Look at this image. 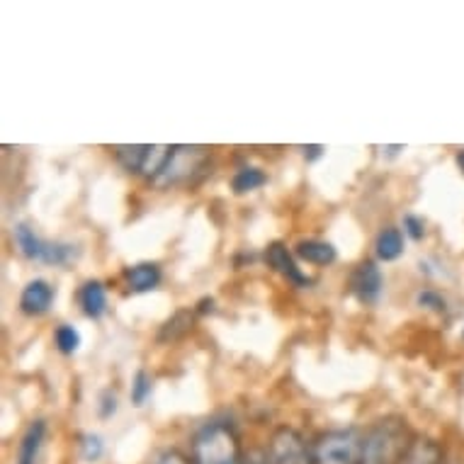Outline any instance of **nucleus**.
Instances as JSON below:
<instances>
[{
    "mask_svg": "<svg viewBox=\"0 0 464 464\" xmlns=\"http://www.w3.org/2000/svg\"><path fill=\"white\" fill-rule=\"evenodd\" d=\"M195 464H246L244 448L231 423L212 420L198 430L192 440Z\"/></svg>",
    "mask_w": 464,
    "mask_h": 464,
    "instance_id": "1",
    "label": "nucleus"
},
{
    "mask_svg": "<svg viewBox=\"0 0 464 464\" xmlns=\"http://www.w3.org/2000/svg\"><path fill=\"white\" fill-rule=\"evenodd\" d=\"M411 435L406 420L384 419L365 435V457L362 464H401L409 448Z\"/></svg>",
    "mask_w": 464,
    "mask_h": 464,
    "instance_id": "2",
    "label": "nucleus"
},
{
    "mask_svg": "<svg viewBox=\"0 0 464 464\" xmlns=\"http://www.w3.org/2000/svg\"><path fill=\"white\" fill-rule=\"evenodd\" d=\"M314 464H362L365 457V435L358 428L326 430L312 442Z\"/></svg>",
    "mask_w": 464,
    "mask_h": 464,
    "instance_id": "3",
    "label": "nucleus"
},
{
    "mask_svg": "<svg viewBox=\"0 0 464 464\" xmlns=\"http://www.w3.org/2000/svg\"><path fill=\"white\" fill-rule=\"evenodd\" d=\"M207 156L209 153H207L205 146H173V153H170L163 173L153 183L159 185V188H168V185H178L190 180L199 168L205 166Z\"/></svg>",
    "mask_w": 464,
    "mask_h": 464,
    "instance_id": "4",
    "label": "nucleus"
},
{
    "mask_svg": "<svg viewBox=\"0 0 464 464\" xmlns=\"http://www.w3.org/2000/svg\"><path fill=\"white\" fill-rule=\"evenodd\" d=\"M267 452V462L270 464H314L312 450L306 448L302 435L292 428H280L270 440Z\"/></svg>",
    "mask_w": 464,
    "mask_h": 464,
    "instance_id": "5",
    "label": "nucleus"
},
{
    "mask_svg": "<svg viewBox=\"0 0 464 464\" xmlns=\"http://www.w3.org/2000/svg\"><path fill=\"white\" fill-rule=\"evenodd\" d=\"M382 287H384V277H382V270L374 266L372 260L360 263L355 267V273L351 275V292L362 304H374L380 299Z\"/></svg>",
    "mask_w": 464,
    "mask_h": 464,
    "instance_id": "6",
    "label": "nucleus"
},
{
    "mask_svg": "<svg viewBox=\"0 0 464 464\" xmlns=\"http://www.w3.org/2000/svg\"><path fill=\"white\" fill-rule=\"evenodd\" d=\"M266 260L275 273H280L282 277H287L292 285H297V287H309V285H312V277L299 270V266L295 263V258H292V253L287 251V246L280 244V241H275V244L267 246Z\"/></svg>",
    "mask_w": 464,
    "mask_h": 464,
    "instance_id": "7",
    "label": "nucleus"
},
{
    "mask_svg": "<svg viewBox=\"0 0 464 464\" xmlns=\"http://www.w3.org/2000/svg\"><path fill=\"white\" fill-rule=\"evenodd\" d=\"M53 287L46 280L37 277V280L27 282V287L23 289L20 295V309H23L27 316H42V314L49 312V306L53 302Z\"/></svg>",
    "mask_w": 464,
    "mask_h": 464,
    "instance_id": "8",
    "label": "nucleus"
},
{
    "mask_svg": "<svg viewBox=\"0 0 464 464\" xmlns=\"http://www.w3.org/2000/svg\"><path fill=\"white\" fill-rule=\"evenodd\" d=\"M46 438V423L42 419L32 420L27 430H24L23 440H20V448H17V459L15 464H37L39 452H42V445H44Z\"/></svg>",
    "mask_w": 464,
    "mask_h": 464,
    "instance_id": "9",
    "label": "nucleus"
},
{
    "mask_svg": "<svg viewBox=\"0 0 464 464\" xmlns=\"http://www.w3.org/2000/svg\"><path fill=\"white\" fill-rule=\"evenodd\" d=\"M13 241H15L17 251L23 253L24 258L44 263L49 241H44L42 237H37V231H34L30 224H15V228H13Z\"/></svg>",
    "mask_w": 464,
    "mask_h": 464,
    "instance_id": "10",
    "label": "nucleus"
},
{
    "mask_svg": "<svg viewBox=\"0 0 464 464\" xmlns=\"http://www.w3.org/2000/svg\"><path fill=\"white\" fill-rule=\"evenodd\" d=\"M124 277H127L131 292L144 295V292H151L160 285V267L156 263H137V266L127 267Z\"/></svg>",
    "mask_w": 464,
    "mask_h": 464,
    "instance_id": "11",
    "label": "nucleus"
},
{
    "mask_svg": "<svg viewBox=\"0 0 464 464\" xmlns=\"http://www.w3.org/2000/svg\"><path fill=\"white\" fill-rule=\"evenodd\" d=\"M299 258L312 263V266H331L338 258V251L334 248V244L328 241H319V238H306V241H299L297 248H295Z\"/></svg>",
    "mask_w": 464,
    "mask_h": 464,
    "instance_id": "12",
    "label": "nucleus"
},
{
    "mask_svg": "<svg viewBox=\"0 0 464 464\" xmlns=\"http://www.w3.org/2000/svg\"><path fill=\"white\" fill-rule=\"evenodd\" d=\"M81 306H83L85 316L100 319L107 312V289L100 280L85 282L81 287Z\"/></svg>",
    "mask_w": 464,
    "mask_h": 464,
    "instance_id": "13",
    "label": "nucleus"
},
{
    "mask_svg": "<svg viewBox=\"0 0 464 464\" xmlns=\"http://www.w3.org/2000/svg\"><path fill=\"white\" fill-rule=\"evenodd\" d=\"M377 258L384 260V263H392V260L401 258L403 256V237H401V228L396 227H387L382 228L380 237H377Z\"/></svg>",
    "mask_w": 464,
    "mask_h": 464,
    "instance_id": "14",
    "label": "nucleus"
},
{
    "mask_svg": "<svg viewBox=\"0 0 464 464\" xmlns=\"http://www.w3.org/2000/svg\"><path fill=\"white\" fill-rule=\"evenodd\" d=\"M149 149H151V144H134V146H114L112 151L117 163H120L124 170L141 176V168H144L146 163Z\"/></svg>",
    "mask_w": 464,
    "mask_h": 464,
    "instance_id": "15",
    "label": "nucleus"
},
{
    "mask_svg": "<svg viewBox=\"0 0 464 464\" xmlns=\"http://www.w3.org/2000/svg\"><path fill=\"white\" fill-rule=\"evenodd\" d=\"M401 464H442V450L433 440H413Z\"/></svg>",
    "mask_w": 464,
    "mask_h": 464,
    "instance_id": "16",
    "label": "nucleus"
},
{
    "mask_svg": "<svg viewBox=\"0 0 464 464\" xmlns=\"http://www.w3.org/2000/svg\"><path fill=\"white\" fill-rule=\"evenodd\" d=\"M192 319H195V314L188 312V309L173 314V316L163 324V328H160L159 343H173L178 341V338H183V335L192 328Z\"/></svg>",
    "mask_w": 464,
    "mask_h": 464,
    "instance_id": "17",
    "label": "nucleus"
},
{
    "mask_svg": "<svg viewBox=\"0 0 464 464\" xmlns=\"http://www.w3.org/2000/svg\"><path fill=\"white\" fill-rule=\"evenodd\" d=\"M267 183V176L260 170V168L246 166L241 170H237V176L231 178V190L237 195H246V192H253L263 188Z\"/></svg>",
    "mask_w": 464,
    "mask_h": 464,
    "instance_id": "18",
    "label": "nucleus"
},
{
    "mask_svg": "<svg viewBox=\"0 0 464 464\" xmlns=\"http://www.w3.org/2000/svg\"><path fill=\"white\" fill-rule=\"evenodd\" d=\"M53 343H56V348H59L62 355H73L81 348L83 338H81V331L76 326L62 324V326L56 328V334H53Z\"/></svg>",
    "mask_w": 464,
    "mask_h": 464,
    "instance_id": "19",
    "label": "nucleus"
},
{
    "mask_svg": "<svg viewBox=\"0 0 464 464\" xmlns=\"http://www.w3.org/2000/svg\"><path fill=\"white\" fill-rule=\"evenodd\" d=\"M149 396H151V377L144 370H139L134 374V380H131V403L134 406H144Z\"/></svg>",
    "mask_w": 464,
    "mask_h": 464,
    "instance_id": "20",
    "label": "nucleus"
},
{
    "mask_svg": "<svg viewBox=\"0 0 464 464\" xmlns=\"http://www.w3.org/2000/svg\"><path fill=\"white\" fill-rule=\"evenodd\" d=\"M105 452V445H102V438L95 433H85L81 438V455H83L85 462H98L100 457Z\"/></svg>",
    "mask_w": 464,
    "mask_h": 464,
    "instance_id": "21",
    "label": "nucleus"
},
{
    "mask_svg": "<svg viewBox=\"0 0 464 464\" xmlns=\"http://www.w3.org/2000/svg\"><path fill=\"white\" fill-rule=\"evenodd\" d=\"M403 231H406L413 241H420V238L426 237V221L420 219V217H413V214H406V217H403Z\"/></svg>",
    "mask_w": 464,
    "mask_h": 464,
    "instance_id": "22",
    "label": "nucleus"
},
{
    "mask_svg": "<svg viewBox=\"0 0 464 464\" xmlns=\"http://www.w3.org/2000/svg\"><path fill=\"white\" fill-rule=\"evenodd\" d=\"M419 304L420 306H426V309H433V312H445V299L440 297V295H438V292H433V289H423V292H420L419 297Z\"/></svg>",
    "mask_w": 464,
    "mask_h": 464,
    "instance_id": "23",
    "label": "nucleus"
},
{
    "mask_svg": "<svg viewBox=\"0 0 464 464\" xmlns=\"http://www.w3.org/2000/svg\"><path fill=\"white\" fill-rule=\"evenodd\" d=\"M114 411H117V396H114V392H105L100 396V416L110 419Z\"/></svg>",
    "mask_w": 464,
    "mask_h": 464,
    "instance_id": "24",
    "label": "nucleus"
},
{
    "mask_svg": "<svg viewBox=\"0 0 464 464\" xmlns=\"http://www.w3.org/2000/svg\"><path fill=\"white\" fill-rule=\"evenodd\" d=\"M156 464H192L185 455H180L178 450H166L156 457Z\"/></svg>",
    "mask_w": 464,
    "mask_h": 464,
    "instance_id": "25",
    "label": "nucleus"
},
{
    "mask_svg": "<svg viewBox=\"0 0 464 464\" xmlns=\"http://www.w3.org/2000/svg\"><path fill=\"white\" fill-rule=\"evenodd\" d=\"M246 464H270L267 462V452H251L246 457Z\"/></svg>",
    "mask_w": 464,
    "mask_h": 464,
    "instance_id": "26",
    "label": "nucleus"
},
{
    "mask_svg": "<svg viewBox=\"0 0 464 464\" xmlns=\"http://www.w3.org/2000/svg\"><path fill=\"white\" fill-rule=\"evenodd\" d=\"M302 151H304V156H309V159H319L321 153H324V146H302Z\"/></svg>",
    "mask_w": 464,
    "mask_h": 464,
    "instance_id": "27",
    "label": "nucleus"
},
{
    "mask_svg": "<svg viewBox=\"0 0 464 464\" xmlns=\"http://www.w3.org/2000/svg\"><path fill=\"white\" fill-rule=\"evenodd\" d=\"M457 166H459V170L464 173V149L459 153H457Z\"/></svg>",
    "mask_w": 464,
    "mask_h": 464,
    "instance_id": "28",
    "label": "nucleus"
}]
</instances>
